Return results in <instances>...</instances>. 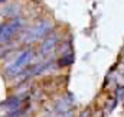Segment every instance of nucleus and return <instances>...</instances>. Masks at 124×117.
Wrapping results in <instances>:
<instances>
[{
    "mask_svg": "<svg viewBox=\"0 0 124 117\" xmlns=\"http://www.w3.org/2000/svg\"><path fill=\"white\" fill-rule=\"evenodd\" d=\"M31 57H32V54L29 51L22 52V54L16 58V61H13V62L7 67V72H9V74H16V72H19L22 68H25V65L29 64Z\"/></svg>",
    "mask_w": 124,
    "mask_h": 117,
    "instance_id": "nucleus-1",
    "label": "nucleus"
},
{
    "mask_svg": "<svg viewBox=\"0 0 124 117\" xmlns=\"http://www.w3.org/2000/svg\"><path fill=\"white\" fill-rule=\"evenodd\" d=\"M49 28H51V23H49V22H40V23L35 25V26L29 30V33H26V41H28V42H32V41H36V39L42 38L43 35L48 33Z\"/></svg>",
    "mask_w": 124,
    "mask_h": 117,
    "instance_id": "nucleus-2",
    "label": "nucleus"
},
{
    "mask_svg": "<svg viewBox=\"0 0 124 117\" xmlns=\"http://www.w3.org/2000/svg\"><path fill=\"white\" fill-rule=\"evenodd\" d=\"M19 26H20V22H19V20H12L10 23L4 25V26H3V32H1L0 41H7V39H10V38L13 36V33L19 29Z\"/></svg>",
    "mask_w": 124,
    "mask_h": 117,
    "instance_id": "nucleus-3",
    "label": "nucleus"
},
{
    "mask_svg": "<svg viewBox=\"0 0 124 117\" xmlns=\"http://www.w3.org/2000/svg\"><path fill=\"white\" fill-rule=\"evenodd\" d=\"M55 43H56V36H55V35H52V36H48V38H46V41L42 43V48H40L42 54H48L51 49H54Z\"/></svg>",
    "mask_w": 124,
    "mask_h": 117,
    "instance_id": "nucleus-4",
    "label": "nucleus"
},
{
    "mask_svg": "<svg viewBox=\"0 0 124 117\" xmlns=\"http://www.w3.org/2000/svg\"><path fill=\"white\" fill-rule=\"evenodd\" d=\"M3 26H4V25H0V38H1V32H3Z\"/></svg>",
    "mask_w": 124,
    "mask_h": 117,
    "instance_id": "nucleus-5",
    "label": "nucleus"
},
{
    "mask_svg": "<svg viewBox=\"0 0 124 117\" xmlns=\"http://www.w3.org/2000/svg\"><path fill=\"white\" fill-rule=\"evenodd\" d=\"M1 1H4V0H0V3H1Z\"/></svg>",
    "mask_w": 124,
    "mask_h": 117,
    "instance_id": "nucleus-6",
    "label": "nucleus"
}]
</instances>
